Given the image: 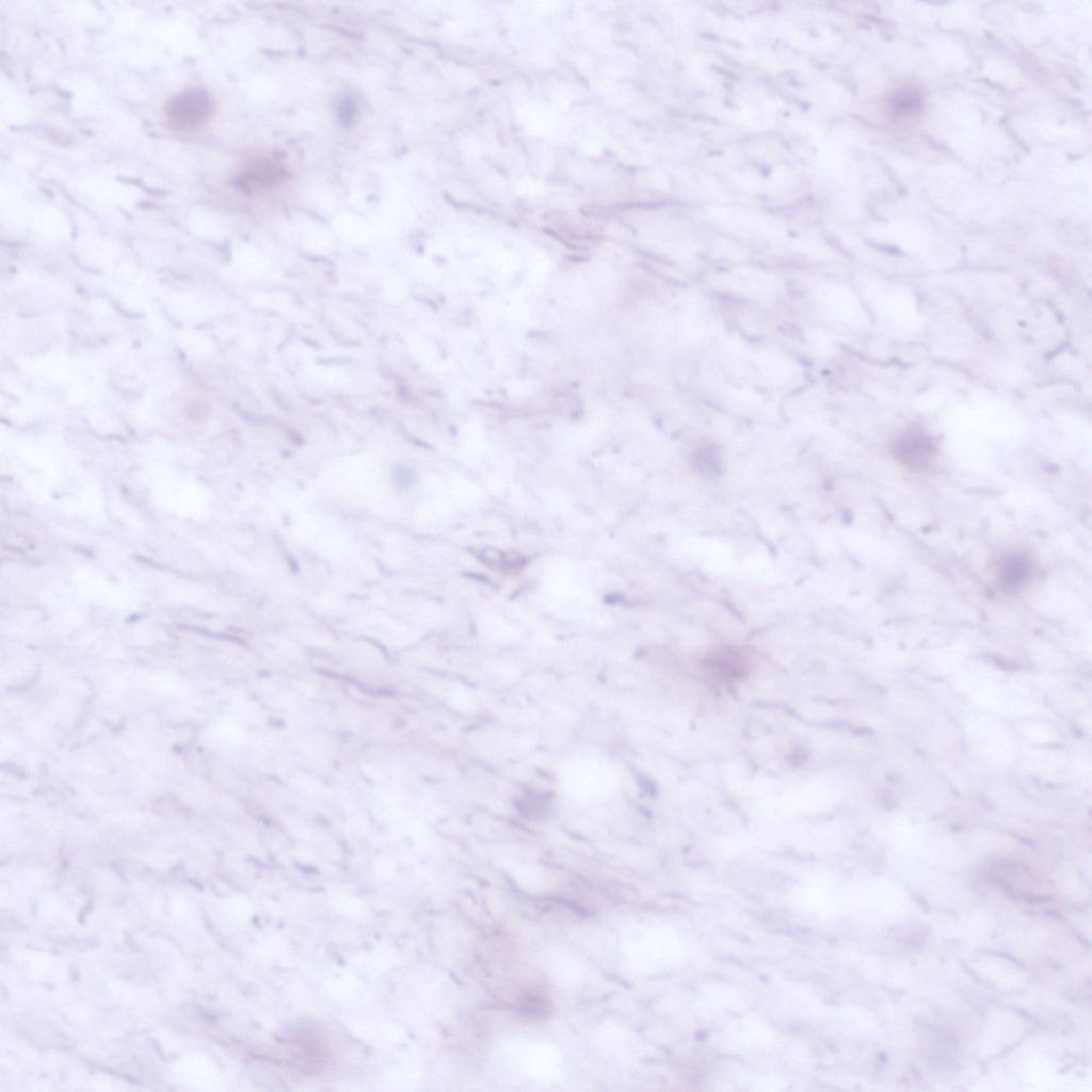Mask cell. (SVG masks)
I'll use <instances>...</instances> for the list:
<instances>
[{"mask_svg":"<svg viewBox=\"0 0 1092 1092\" xmlns=\"http://www.w3.org/2000/svg\"><path fill=\"white\" fill-rule=\"evenodd\" d=\"M214 105L212 95L206 89H187L174 95L166 104V120L176 131H195L211 119Z\"/></svg>","mask_w":1092,"mask_h":1092,"instance_id":"6da1fadb","label":"cell"},{"mask_svg":"<svg viewBox=\"0 0 1092 1092\" xmlns=\"http://www.w3.org/2000/svg\"><path fill=\"white\" fill-rule=\"evenodd\" d=\"M939 450L934 439L921 428H911L898 435L892 444V455L913 473L928 471Z\"/></svg>","mask_w":1092,"mask_h":1092,"instance_id":"7a4b0ae2","label":"cell"},{"mask_svg":"<svg viewBox=\"0 0 1092 1092\" xmlns=\"http://www.w3.org/2000/svg\"><path fill=\"white\" fill-rule=\"evenodd\" d=\"M1037 574L1038 564L1035 559L1024 551L1006 554L995 567L998 587L1007 595L1024 593L1034 582Z\"/></svg>","mask_w":1092,"mask_h":1092,"instance_id":"3957f363","label":"cell"},{"mask_svg":"<svg viewBox=\"0 0 1092 1092\" xmlns=\"http://www.w3.org/2000/svg\"><path fill=\"white\" fill-rule=\"evenodd\" d=\"M285 176H287V172L278 164V161L258 159L252 161L240 172L239 176L236 179V185L241 190L252 192L261 188L277 185L279 182L284 181Z\"/></svg>","mask_w":1092,"mask_h":1092,"instance_id":"277c9868","label":"cell"},{"mask_svg":"<svg viewBox=\"0 0 1092 1092\" xmlns=\"http://www.w3.org/2000/svg\"><path fill=\"white\" fill-rule=\"evenodd\" d=\"M515 809L526 820H545L551 814L553 799L545 793H526L516 801Z\"/></svg>","mask_w":1092,"mask_h":1092,"instance_id":"5b68a950","label":"cell"},{"mask_svg":"<svg viewBox=\"0 0 1092 1092\" xmlns=\"http://www.w3.org/2000/svg\"><path fill=\"white\" fill-rule=\"evenodd\" d=\"M922 109V96L914 89L898 90L890 101V109L896 117H908Z\"/></svg>","mask_w":1092,"mask_h":1092,"instance_id":"8992f818","label":"cell"},{"mask_svg":"<svg viewBox=\"0 0 1092 1092\" xmlns=\"http://www.w3.org/2000/svg\"><path fill=\"white\" fill-rule=\"evenodd\" d=\"M693 466L706 477H716L722 472V458L713 446H704L693 455Z\"/></svg>","mask_w":1092,"mask_h":1092,"instance_id":"52a82bcc","label":"cell"},{"mask_svg":"<svg viewBox=\"0 0 1092 1092\" xmlns=\"http://www.w3.org/2000/svg\"><path fill=\"white\" fill-rule=\"evenodd\" d=\"M358 106L352 98H345L338 106V120L343 126L351 127L358 117Z\"/></svg>","mask_w":1092,"mask_h":1092,"instance_id":"ba28073f","label":"cell"}]
</instances>
